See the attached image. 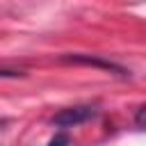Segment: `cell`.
I'll list each match as a JSON object with an SVG mask.
<instances>
[{
	"label": "cell",
	"mask_w": 146,
	"mask_h": 146,
	"mask_svg": "<svg viewBox=\"0 0 146 146\" xmlns=\"http://www.w3.org/2000/svg\"><path fill=\"white\" fill-rule=\"evenodd\" d=\"M48 146H68V137H66V135H55V137L48 141Z\"/></svg>",
	"instance_id": "3957f363"
},
{
	"label": "cell",
	"mask_w": 146,
	"mask_h": 146,
	"mask_svg": "<svg viewBox=\"0 0 146 146\" xmlns=\"http://www.w3.org/2000/svg\"><path fill=\"white\" fill-rule=\"evenodd\" d=\"M21 73H16V71H5V68H0V78H18Z\"/></svg>",
	"instance_id": "277c9868"
},
{
	"label": "cell",
	"mask_w": 146,
	"mask_h": 146,
	"mask_svg": "<svg viewBox=\"0 0 146 146\" xmlns=\"http://www.w3.org/2000/svg\"><path fill=\"white\" fill-rule=\"evenodd\" d=\"M66 62H73V64H87V66H100L105 71H116V73H125L121 66L112 64V62H105V59H98V57H89V55H68L64 57Z\"/></svg>",
	"instance_id": "7a4b0ae2"
},
{
	"label": "cell",
	"mask_w": 146,
	"mask_h": 146,
	"mask_svg": "<svg viewBox=\"0 0 146 146\" xmlns=\"http://www.w3.org/2000/svg\"><path fill=\"white\" fill-rule=\"evenodd\" d=\"M96 114V110L91 105H73V107H64L52 116V123L57 128H75L84 121H89Z\"/></svg>",
	"instance_id": "6da1fadb"
},
{
	"label": "cell",
	"mask_w": 146,
	"mask_h": 146,
	"mask_svg": "<svg viewBox=\"0 0 146 146\" xmlns=\"http://www.w3.org/2000/svg\"><path fill=\"white\" fill-rule=\"evenodd\" d=\"M144 110H146V107L141 105V107H139V112H137V125H139V128L144 125V121H141V119H144Z\"/></svg>",
	"instance_id": "5b68a950"
}]
</instances>
